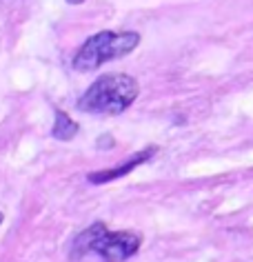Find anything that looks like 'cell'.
Returning a JSON list of instances; mask_svg holds the SVG:
<instances>
[{
    "mask_svg": "<svg viewBox=\"0 0 253 262\" xmlns=\"http://www.w3.org/2000/svg\"><path fill=\"white\" fill-rule=\"evenodd\" d=\"M138 80L127 74H107L89 84L78 98V109L91 116H118L127 111L138 98Z\"/></svg>",
    "mask_w": 253,
    "mask_h": 262,
    "instance_id": "6da1fadb",
    "label": "cell"
},
{
    "mask_svg": "<svg viewBox=\"0 0 253 262\" xmlns=\"http://www.w3.org/2000/svg\"><path fill=\"white\" fill-rule=\"evenodd\" d=\"M142 245L140 233L133 231H109L105 222H94L71 242V258L78 260L87 253L100 255L105 262H125L138 253Z\"/></svg>",
    "mask_w": 253,
    "mask_h": 262,
    "instance_id": "7a4b0ae2",
    "label": "cell"
},
{
    "mask_svg": "<svg viewBox=\"0 0 253 262\" xmlns=\"http://www.w3.org/2000/svg\"><path fill=\"white\" fill-rule=\"evenodd\" d=\"M138 45V31H98L84 40L82 47L76 51L71 64L76 71H96L102 64L131 54Z\"/></svg>",
    "mask_w": 253,
    "mask_h": 262,
    "instance_id": "3957f363",
    "label": "cell"
},
{
    "mask_svg": "<svg viewBox=\"0 0 253 262\" xmlns=\"http://www.w3.org/2000/svg\"><path fill=\"white\" fill-rule=\"evenodd\" d=\"M155 151H158L155 147H147L145 151L131 156V158H129L125 165H118V167H113V169H102V171H94V173L87 176V180L91 182V185H105V182L118 180V178H122V176L131 173L133 169H138L140 165H145L147 160H151L153 156H155Z\"/></svg>",
    "mask_w": 253,
    "mask_h": 262,
    "instance_id": "277c9868",
    "label": "cell"
},
{
    "mask_svg": "<svg viewBox=\"0 0 253 262\" xmlns=\"http://www.w3.org/2000/svg\"><path fill=\"white\" fill-rule=\"evenodd\" d=\"M76 134H78V122L69 114L56 109V120H54V127H51V136L56 140H71Z\"/></svg>",
    "mask_w": 253,
    "mask_h": 262,
    "instance_id": "5b68a950",
    "label": "cell"
},
{
    "mask_svg": "<svg viewBox=\"0 0 253 262\" xmlns=\"http://www.w3.org/2000/svg\"><path fill=\"white\" fill-rule=\"evenodd\" d=\"M67 3H69V5H82L84 0H67Z\"/></svg>",
    "mask_w": 253,
    "mask_h": 262,
    "instance_id": "8992f818",
    "label": "cell"
},
{
    "mask_svg": "<svg viewBox=\"0 0 253 262\" xmlns=\"http://www.w3.org/2000/svg\"><path fill=\"white\" fill-rule=\"evenodd\" d=\"M0 222H3V213H0Z\"/></svg>",
    "mask_w": 253,
    "mask_h": 262,
    "instance_id": "52a82bcc",
    "label": "cell"
}]
</instances>
